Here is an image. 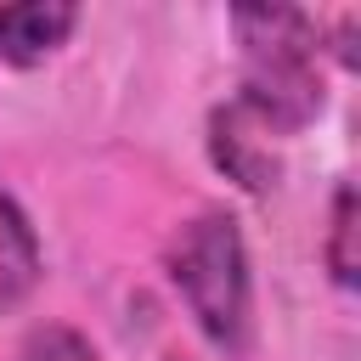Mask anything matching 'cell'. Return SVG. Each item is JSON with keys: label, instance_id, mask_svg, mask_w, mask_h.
Instances as JSON below:
<instances>
[{"label": "cell", "instance_id": "8992f818", "mask_svg": "<svg viewBox=\"0 0 361 361\" xmlns=\"http://www.w3.org/2000/svg\"><path fill=\"white\" fill-rule=\"evenodd\" d=\"M322 259H327V271H333L338 288H355V276H361V254H355V186H350V180H338V192H333L327 248H322Z\"/></svg>", "mask_w": 361, "mask_h": 361}, {"label": "cell", "instance_id": "ba28073f", "mask_svg": "<svg viewBox=\"0 0 361 361\" xmlns=\"http://www.w3.org/2000/svg\"><path fill=\"white\" fill-rule=\"evenodd\" d=\"M164 361H186V355H164Z\"/></svg>", "mask_w": 361, "mask_h": 361}, {"label": "cell", "instance_id": "3957f363", "mask_svg": "<svg viewBox=\"0 0 361 361\" xmlns=\"http://www.w3.org/2000/svg\"><path fill=\"white\" fill-rule=\"evenodd\" d=\"M265 135L271 130H259L237 102L214 107L209 113V158H214V169H226V180H237L243 192H271L276 175H282V164H276V152H271Z\"/></svg>", "mask_w": 361, "mask_h": 361}, {"label": "cell", "instance_id": "7a4b0ae2", "mask_svg": "<svg viewBox=\"0 0 361 361\" xmlns=\"http://www.w3.org/2000/svg\"><path fill=\"white\" fill-rule=\"evenodd\" d=\"M169 282L186 299L192 322L203 338L226 355L248 350V322H254V288H248V248L243 231L226 209L192 214L175 243H169Z\"/></svg>", "mask_w": 361, "mask_h": 361}, {"label": "cell", "instance_id": "5b68a950", "mask_svg": "<svg viewBox=\"0 0 361 361\" xmlns=\"http://www.w3.org/2000/svg\"><path fill=\"white\" fill-rule=\"evenodd\" d=\"M39 271H45V259H39V237H34L28 214L17 209V197L0 186V316L17 310V305L34 293Z\"/></svg>", "mask_w": 361, "mask_h": 361}, {"label": "cell", "instance_id": "277c9868", "mask_svg": "<svg viewBox=\"0 0 361 361\" xmlns=\"http://www.w3.org/2000/svg\"><path fill=\"white\" fill-rule=\"evenodd\" d=\"M73 28H79V6H68V0H17V6H0V62L34 68L51 51H62Z\"/></svg>", "mask_w": 361, "mask_h": 361}, {"label": "cell", "instance_id": "6da1fadb", "mask_svg": "<svg viewBox=\"0 0 361 361\" xmlns=\"http://www.w3.org/2000/svg\"><path fill=\"white\" fill-rule=\"evenodd\" d=\"M231 28L243 39V96L237 107L271 130L293 135L322 113V73H316V23L288 6H254L231 11Z\"/></svg>", "mask_w": 361, "mask_h": 361}, {"label": "cell", "instance_id": "52a82bcc", "mask_svg": "<svg viewBox=\"0 0 361 361\" xmlns=\"http://www.w3.org/2000/svg\"><path fill=\"white\" fill-rule=\"evenodd\" d=\"M23 361H96V350L68 322H45V327H34L23 338Z\"/></svg>", "mask_w": 361, "mask_h": 361}]
</instances>
